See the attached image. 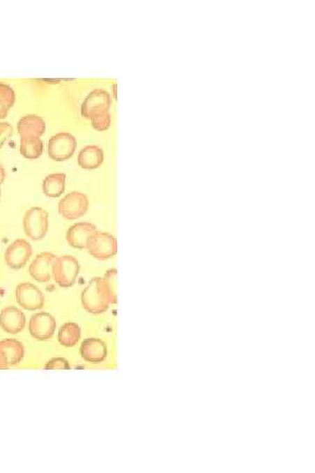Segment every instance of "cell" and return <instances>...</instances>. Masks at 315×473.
<instances>
[{
    "label": "cell",
    "mask_w": 315,
    "mask_h": 473,
    "mask_svg": "<svg viewBox=\"0 0 315 473\" xmlns=\"http://www.w3.org/2000/svg\"><path fill=\"white\" fill-rule=\"evenodd\" d=\"M33 255L32 246L24 239H18L8 246L5 253V262L10 269H23Z\"/></svg>",
    "instance_id": "9c48e42d"
},
{
    "label": "cell",
    "mask_w": 315,
    "mask_h": 473,
    "mask_svg": "<svg viewBox=\"0 0 315 473\" xmlns=\"http://www.w3.org/2000/svg\"><path fill=\"white\" fill-rule=\"evenodd\" d=\"M87 250L95 259L108 260L116 255V239L109 233L98 231L89 241Z\"/></svg>",
    "instance_id": "ba28073f"
},
{
    "label": "cell",
    "mask_w": 315,
    "mask_h": 473,
    "mask_svg": "<svg viewBox=\"0 0 315 473\" xmlns=\"http://www.w3.org/2000/svg\"><path fill=\"white\" fill-rule=\"evenodd\" d=\"M56 259L57 256L49 252H44L38 255L29 266V271L31 277L39 283L49 282Z\"/></svg>",
    "instance_id": "7c38bea8"
},
{
    "label": "cell",
    "mask_w": 315,
    "mask_h": 473,
    "mask_svg": "<svg viewBox=\"0 0 315 473\" xmlns=\"http://www.w3.org/2000/svg\"><path fill=\"white\" fill-rule=\"evenodd\" d=\"M104 151L95 145L84 147L78 154V164L82 169L95 170L104 162Z\"/></svg>",
    "instance_id": "e0dca14e"
},
{
    "label": "cell",
    "mask_w": 315,
    "mask_h": 473,
    "mask_svg": "<svg viewBox=\"0 0 315 473\" xmlns=\"http://www.w3.org/2000/svg\"><path fill=\"white\" fill-rule=\"evenodd\" d=\"M44 144L40 138H23L20 140V153L26 159L34 160L43 153Z\"/></svg>",
    "instance_id": "ffe728a7"
},
{
    "label": "cell",
    "mask_w": 315,
    "mask_h": 473,
    "mask_svg": "<svg viewBox=\"0 0 315 473\" xmlns=\"http://www.w3.org/2000/svg\"><path fill=\"white\" fill-rule=\"evenodd\" d=\"M81 355L84 361L98 364L106 359L107 347L100 339H85L81 345Z\"/></svg>",
    "instance_id": "2e32d148"
},
{
    "label": "cell",
    "mask_w": 315,
    "mask_h": 473,
    "mask_svg": "<svg viewBox=\"0 0 315 473\" xmlns=\"http://www.w3.org/2000/svg\"><path fill=\"white\" fill-rule=\"evenodd\" d=\"M70 366L66 359L64 358H54L47 362L45 366L46 370L53 369H70Z\"/></svg>",
    "instance_id": "cb8c5ba5"
},
{
    "label": "cell",
    "mask_w": 315,
    "mask_h": 473,
    "mask_svg": "<svg viewBox=\"0 0 315 473\" xmlns=\"http://www.w3.org/2000/svg\"><path fill=\"white\" fill-rule=\"evenodd\" d=\"M80 273V263L74 256L57 257L54 264L52 276L54 283L61 287H70L77 282Z\"/></svg>",
    "instance_id": "3957f363"
},
{
    "label": "cell",
    "mask_w": 315,
    "mask_h": 473,
    "mask_svg": "<svg viewBox=\"0 0 315 473\" xmlns=\"http://www.w3.org/2000/svg\"><path fill=\"white\" fill-rule=\"evenodd\" d=\"M25 347L22 342L13 338L0 341V369H8L22 362Z\"/></svg>",
    "instance_id": "8fae6325"
},
{
    "label": "cell",
    "mask_w": 315,
    "mask_h": 473,
    "mask_svg": "<svg viewBox=\"0 0 315 473\" xmlns=\"http://www.w3.org/2000/svg\"><path fill=\"white\" fill-rule=\"evenodd\" d=\"M0 197H1V187H0Z\"/></svg>",
    "instance_id": "484cf974"
},
{
    "label": "cell",
    "mask_w": 315,
    "mask_h": 473,
    "mask_svg": "<svg viewBox=\"0 0 315 473\" xmlns=\"http://www.w3.org/2000/svg\"><path fill=\"white\" fill-rule=\"evenodd\" d=\"M49 218L47 212L40 207H32L23 218V229L32 241H42L49 231Z\"/></svg>",
    "instance_id": "7a4b0ae2"
},
{
    "label": "cell",
    "mask_w": 315,
    "mask_h": 473,
    "mask_svg": "<svg viewBox=\"0 0 315 473\" xmlns=\"http://www.w3.org/2000/svg\"><path fill=\"white\" fill-rule=\"evenodd\" d=\"M66 186V174L54 173L47 176L43 181V192L47 197L56 198L64 193Z\"/></svg>",
    "instance_id": "ac0fdd59"
},
{
    "label": "cell",
    "mask_w": 315,
    "mask_h": 473,
    "mask_svg": "<svg viewBox=\"0 0 315 473\" xmlns=\"http://www.w3.org/2000/svg\"><path fill=\"white\" fill-rule=\"evenodd\" d=\"M82 305L89 313L99 315L107 310L109 297L104 278L95 277L82 293Z\"/></svg>",
    "instance_id": "6da1fadb"
},
{
    "label": "cell",
    "mask_w": 315,
    "mask_h": 473,
    "mask_svg": "<svg viewBox=\"0 0 315 473\" xmlns=\"http://www.w3.org/2000/svg\"><path fill=\"white\" fill-rule=\"evenodd\" d=\"M26 324V315L19 308L8 306L0 312V328L6 333L18 334L25 329Z\"/></svg>",
    "instance_id": "4fadbf2b"
},
{
    "label": "cell",
    "mask_w": 315,
    "mask_h": 473,
    "mask_svg": "<svg viewBox=\"0 0 315 473\" xmlns=\"http://www.w3.org/2000/svg\"><path fill=\"white\" fill-rule=\"evenodd\" d=\"M6 176V174L4 167H3L2 165H0V187H1L2 183H4Z\"/></svg>",
    "instance_id": "d4e9b609"
},
{
    "label": "cell",
    "mask_w": 315,
    "mask_h": 473,
    "mask_svg": "<svg viewBox=\"0 0 315 473\" xmlns=\"http://www.w3.org/2000/svg\"><path fill=\"white\" fill-rule=\"evenodd\" d=\"M56 329V318L47 312H39L30 318L29 330L37 340H47L53 337Z\"/></svg>",
    "instance_id": "30bf717a"
},
{
    "label": "cell",
    "mask_w": 315,
    "mask_h": 473,
    "mask_svg": "<svg viewBox=\"0 0 315 473\" xmlns=\"http://www.w3.org/2000/svg\"><path fill=\"white\" fill-rule=\"evenodd\" d=\"M77 149V140L70 133H59L51 137L47 146V152L51 159L63 162L70 159Z\"/></svg>",
    "instance_id": "8992f818"
},
{
    "label": "cell",
    "mask_w": 315,
    "mask_h": 473,
    "mask_svg": "<svg viewBox=\"0 0 315 473\" xmlns=\"http://www.w3.org/2000/svg\"><path fill=\"white\" fill-rule=\"evenodd\" d=\"M111 105V97L107 91L102 89H95L82 105V115L91 121L109 114V107Z\"/></svg>",
    "instance_id": "277c9868"
},
{
    "label": "cell",
    "mask_w": 315,
    "mask_h": 473,
    "mask_svg": "<svg viewBox=\"0 0 315 473\" xmlns=\"http://www.w3.org/2000/svg\"><path fill=\"white\" fill-rule=\"evenodd\" d=\"M17 303L26 310H40L45 304V296L39 287L29 283H20L16 287Z\"/></svg>",
    "instance_id": "52a82bcc"
},
{
    "label": "cell",
    "mask_w": 315,
    "mask_h": 473,
    "mask_svg": "<svg viewBox=\"0 0 315 473\" xmlns=\"http://www.w3.org/2000/svg\"><path fill=\"white\" fill-rule=\"evenodd\" d=\"M13 131V126L9 123H0V149H2L5 143L11 138Z\"/></svg>",
    "instance_id": "603a6c76"
},
{
    "label": "cell",
    "mask_w": 315,
    "mask_h": 473,
    "mask_svg": "<svg viewBox=\"0 0 315 473\" xmlns=\"http://www.w3.org/2000/svg\"><path fill=\"white\" fill-rule=\"evenodd\" d=\"M116 272L115 269L109 270L105 276V282L106 287H107L109 303H116Z\"/></svg>",
    "instance_id": "7402d4cb"
},
{
    "label": "cell",
    "mask_w": 315,
    "mask_h": 473,
    "mask_svg": "<svg viewBox=\"0 0 315 473\" xmlns=\"http://www.w3.org/2000/svg\"><path fill=\"white\" fill-rule=\"evenodd\" d=\"M81 338V328L75 323H66L58 332V341L65 347H72L77 344Z\"/></svg>",
    "instance_id": "d6986e66"
},
{
    "label": "cell",
    "mask_w": 315,
    "mask_h": 473,
    "mask_svg": "<svg viewBox=\"0 0 315 473\" xmlns=\"http://www.w3.org/2000/svg\"><path fill=\"white\" fill-rule=\"evenodd\" d=\"M15 91L9 85L0 83V119L6 118L9 110L15 104Z\"/></svg>",
    "instance_id": "44dd1931"
},
{
    "label": "cell",
    "mask_w": 315,
    "mask_h": 473,
    "mask_svg": "<svg viewBox=\"0 0 315 473\" xmlns=\"http://www.w3.org/2000/svg\"><path fill=\"white\" fill-rule=\"evenodd\" d=\"M46 130V123L36 115H26L20 119L18 132L20 138H40Z\"/></svg>",
    "instance_id": "9a60e30c"
},
{
    "label": "cell",
    "mask_w": 315,
    "mask_h": 473,
    "mask_svg": "<svg viewBox=\"0 0 315 473\" xmlns=\"http://www.w3.org/2000/svg\"><path fill=\"white\" fill-rule=\"evenodd\" d=\"M89 200L87 195L79 191L70 192L60 201L58 211L67 220H77L87 213Z\"/></svg>",
    "instance_id": "5b68a950"
},
{
    "label": "cell",
    "mask_w": 315,
    "mask_h": 473,
    "mask_svg": "<svg viewBox=\"0 0 315 473\" xmlns=\"http://www.w3.org/2000/svg\"><path fill=\"white\" fill-rule=\"evenodd\" d=\"M97 232V227L91 223H77L68 230L67 241L73 248L87 249L89 241Z\"/></svg>",
    "instance_id": "5bb4252c"
}]
</instances>
